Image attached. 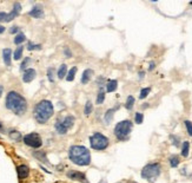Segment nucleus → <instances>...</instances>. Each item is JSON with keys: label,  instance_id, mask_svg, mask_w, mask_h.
<instances>
[{"label": "nucleus", "instance_id": "1", "mask_svg": "<svg viewBox=\"0 0 192 183\" xmlns=\"http://www.w3.org/2000/svg\"><path fill=\"white\" fill-rule=\"evenodd\" d=\"M6 108L15 115H22L27 110V102L18 92L11 91L6 97Z\"/></svg>", "mask_w": 192, "mask_h": 183}, {"label": "nucleus", "instance_id": "2", "mask_svg": "<svg viewBox=\"0 0 192 183\" xmlns=\"http://www.w3.org/2000/svg\"><path fill=\"white\" fill-rule=\"evenodd\" d=\"M68 157L77 165H88L91 163V154L85 147L73 145L68 150Z\"/></svg>", "mask_w": 192, "mask_h": 183}, {"label": "nucleus", "instance_id": "3", "mask_svg": "<svg viewBox=\"0 0 192 183\" xmlns=\"http://www.w3.org/2000/svg\"><path fill=\"white\" fill-rule=\"evenodd\" d=\"M52 115L53 105L50 100H41L37 104L35 109H34V118L40 124L46 123L47 121L52 117Z\"/></svg>", "mask_w": 192, "mask_h": 183}, {"label": "nucleus", "instance_id": "4", "mask_svg": "<svg viewBox=\"0 0 192 183\" xmlns=\"http://www.w3.org/2000/svg\"><path fill=\"white\" fill-rule=\"evenodd\" d=\"M161 172V167L159 163H150L145 165L141 170V177L145 178L150 182L156 181V178L160 175Z\"/></svg>", "mask_w": 192, "mask_h": 183}, {"label": "nucleus", "instance_id": "5", "mask_svg": "<svg viewBox=\"0 0 192 183\" xmlns=\"http://www.w3.org/2000/svg\"><path fill=\"white\" fill-rule=\"evenodd\" d=\"M132 130V122L130 121H121L114 128V135L120 141H125L129 137L130 132Z\"/></svg>", "mask_w": 192, "mask_h": 183}, {"label": "nucleus", "instance_id": "6", "mask_svg": "<svg viewBox=\"0 0 192 183\" xmlns=\"http://www.w3.org/2000/svg\"><path fill=\"white\" fill-rule=\"evenodd\" d=\"M90 144L94 150H104L108 147V138L100 132H96L90 137Z\"/></svg>", "mask_w": 192, "mask_h": 183}, {"label": "nucleus", "instance_id": "7", "mask_svg": "<svg viewBox=\"0 0 192 183\" xmlns=\"http://www.w3.org/2000/svg\"><path fill=\"white\" fill-rule=\"evenodd\" d=\"M73 123H74V117L72 116H67L65 117L63 121H58L57 123H55V129L57 131L61 134V135H65L67 132L68 129H71L73 126Z\"/></svg>", "mask_w": 192, "mask_h": 183}, {"label": "nucleus", "instance_id": "8", "mask_svg": "<svg viewBox=\"0 0 192 183\" xmlns=\"http://www.w3.org/2000/svg\"><path fill=\"white\" fill-rule=\"evenodd\" d=\"M24 143L28 147H32V148H39L43 144V141H41V137L38 134L32 132V134H28L24 137Z\"/></svg>", "mask_w": 192, "mask_h": 183}, {"label": "nucleus", "instance_id": "9", "mask_svg": "<svg viewBox=\"0 0 192 183\" xmlns=\"http://www.w3.org/2000/svg\"><path fill=\"white\" fill-rule=\"evenodd\" d=\"M67 177L71 178V180H74V181H79V182H83V183H88L86 181V176H85L83 172H80V171L71 170V171L67 172Z\"/></svg>", "mask_w": 192, "mask_h": 183}, {"label": "nucleus", "instance_id": "10", "mask_svg": "<svg viewBox=\"0 0 192 183\" xmlns=\"http://www.w3.org/2000/svg\"><path fill=\"white\" fill-rule=\"evenodd\" d=\"M17 172H18V177H19L20 180H22V178H26V177L28 176L30 169H28L27 165L21 164V165H19V167L17 168Z\"/></svg>", "mask_w": 192, "mask_h": 183}, {"label": "nucleus", "instance_id": "11", "mask_svg": "<svg viewBox=\"0 0 192 183\" xmlns=\"http://www.w3.org/2000/svg\"><path fill=\"white\" fill-rule=\"evenodd\" d=\"M35 71H34L33 69H27L25 70L24 72V76H22V80L25 82V83H30V82H32L34 78H35Z\"/></svg>", "mask_w": 192, "mask_h": 183}, {"label": "nucleus", "instance_id": "12", "mask_svg": "<svg viewBox=\"0 0 192 183\" xmlns=\"http://www.w3.org/2000/svg\"><path fill=\"white\" fill-rule=\"evenodd\" d=\"M20 10H21V6H20V4H14V7H13V11L11 12L10 14H7V19L6 21H11L12 19H14L18 14L20 13Z\"/></svg>", "mask_w": 192, "mask_h": 183}, {"label": "nucleus", "instance_id": "13", "mask_svg": "<svg viewBox=\"0 0 192 183\" xmlns=\"http://www.w3.org/2000/svg\"><path fill=\"white\" fill-rule=\"evenodd\" d=\"M30 15L33 17V18H41L44 15V11L40 6H34L32 8V11L30 12Z\"/></svg>", "mask_w": 192, "mask_h": 183}, {"label": "nucleus", "instance_id": "14", "mask_svg": "<svg viewBox=\"0 0 192 183\" xmlns=\"http://www.w3.org/2000/svg\"><path fill=\"white\" fill-rule=\"evenodd\" d=\"M117 87H118V82H117L116 79H111V80H108L107 84H106V91L113 92L117 90Z\"/></svg>", "mask_w": 192, "mask_h": 183}, {"label": "nucleus", "instance_id": "15", "mask_svg": "<svg viewBox=\"0 0 192 183\" xmlns=\"http://www.w3.org/2000/svg\"><path fill=\"white\" fill-rule=\"evenodd\" d=\"M11 56H12V51L10 49H5L2 51V58H4V63L7 66L11 65Z\"/></svg>", "mask_w": 192, "mask_h": 183}, {"label": "nucleus", "instance_id": "16", "mask_svg": "<svg viewBox=\"0 0 192 183\" xmlns=\"http://www.w3.org/2000/svg\"><path fill=\"white\" fill-rule=\"evenodd\" d=\"M92 74H93L92 70H90V69L85 70V71L83 72V76H81V83H83V84H87V83L90 82L91 77H92Z\"/></svg>", "mask_w": 192, "mask_h": 183}, {"label": "nucleus", "instance_id": "17", "mask_svg": "<svg viewBox=\"0 0 192 183\" xmlns=\"http://www.w3.org/2000/svg\"><path fill=\"white\" fill-rule=\"evenodd\" d=\"M66 72H67V66L65 65V64H63V65L59 67V70H58V78L63 79L66 76Z\"/></svg>", "mask_w": 192, "mask_h": 183}, {"label": "nucleus", "instance_id": "18", "mask_svg": "<svg viewBox=\"0 0 192 183\" xmlns=\"http://www.w3.org/2000/svg\"><path fill=\"white\" fill-rule=\"evenodd\" d=\"M189 151H190V143L189 142H184L183 143V148H182V156L187 157L189 156Z\"/></svg>", "mask_w": 192, "mask_h": 183}, {"label": "nucleus", "instance_id": "19", "mask_svg": "<svg viewBox=\"0 0 192 183\" xmlns=\"http://www.w3.org/2000/svg\"><path fill=\"white\" fill-rule=\"evenodd\" d=\"M116 110H117V108H113V109L107 110V112H106V115H105V122H106V123H110V122L112 121L113 113H114V111H116Z\"/></svg>", "mask_w": 192, "mask_h": 183}, {"label": "nucleus", "instance_id": "20", "mask_svg": "<svg viewBox=\"0 0 192 183\" xmlns=\"http://www.w3.org/2000/svg\"><path fill=\"white\" fill-rule=\"evenodd\" d=\"M169 161H170V165H171L172 168H176V167H178V165H179V162H180V161H179V157L176 156V155H173V156L170 157V160H169Z\"/></svg>", "mask_w": 192, "mask_h": 183}, {"label": "nucleus", "instance_id": "21", "mask_svg": "<svg viewBox=\"0 0 192 183\" xmlns=\"http://www.w3.org/2000/svg\"><path fill=\"white\" fill-rule=\"evenodd\" d=\"M10 137L12 138L13 141H15V142H19L20 139H21V134H20L19 131H11L10 132Z\"/></svg>", "mask_w": 192, "mask_h": 183}, {"label": "nucleus", "instance_id": "22", "mask_svg": "<svg viewBox=\"0 0 192 183\" xmlns=\"http://www.w3.org/2000/svg\"><path fill=\"white\" fill-rule=\"evenodd\" d=\"M22 51H24V47L22 46H19L15 51H14V54H13V57L15 60H19L21 57H22Z\"/></svg>", "mask_w": 192, "mask_h": 183}, {"label": "nucleus", "instance_id": "23", "mask_svg": "<svg viewBox=\"0 0 192 183\" xmlns=\"http://www.w3.org/2000/svg\"><path fill=\"white\" fill-rule=\"evenodd\" d=\"M76 72H77V67H72V69L70 70V72H68V74H67V77H66L67 82H72L73 79H74V77H76Z\"/></svg>", "mask_w": 192, "mask_h": 183}, {"label": "nucleus", "instance_id": "24", "mask_svg": "<svg viewBox=\"0 0 192 183\" xmlns=\"http://www.w3.org/2000/svg\"><path fill=\"white\" fill-rule=\"evenodd\" d=\"M133 105H134V98H133V96H129L127 100H126V109L127 110H132Z\"/></svg>", "mask_w": 192, "mask_h": 183}, {"label": "nucleus", "instance_id": "25", "mask_svg": "<svg viewBox=\"0 0 192 183\" xmlns=\"http://www.w3.org/2000/svg\"><path fill=\"white\" fill-rule=\"evenodd\" d=\"M33 155L37 157V158H39L40 161H43V162H46V163H47V158H46V156H45V154H44V152H41V151H35Z\"/></svg>", "mask_w": 192, "mask_h": 183}, {"label": "nucleus", "instance_id": "26", "mask_svg": "<svg viewBox=\"0 0 192 183\" xmlns=\"http://www.w3.org/2000/svg\"><path fill=\"white\" fill-rule=\"evenodd\" d=\"M24 40H25V34L19 33V34H18V36H15V38H14V44L19 45V44H21Z\"/></svg>", "mask_w": 192, "mask_h": 183}, {"label": "nucleus", "instance_id": "27", "mask_svg": "<svg viewBox=\"0 0 192 183\" xmlns=\"http://www.w3.org/2000/svg\"><path fill=\"white\" fill-rule=\"evenodd\" d=\"M150 91H151V89H150V87H144V89H141V91H140L139 98L140 99L146 98V97H147V95L150 93Z\"/></svg>", "mask_w": 192, "mask_h": 183}, {"label": "nucleus", "instance_id": "28", "mask_svg": "<svg viewBox=\"0 0 192 183\" xmlns=\"http://www.w3.org/2000/svg\"><path fill=\"white\" fill-rule=\"evenodd\" d=\"M92 109H93V106H92V103L88 100L86 104H85V110H84V112H85V115L86 116H88L91 112H92Z\"/></svg>", "mask_w": 192, "mask_h": 183}, {"label": "nucleus", "instance_id": "29", "mask_svg": "<svg viewBox=\"0 0 192 183\" xmlns=\"http://www.w3.org/2000/svg\"><path fill=\"white\" fill-rule=\"evenodd\" d=\"M134 121H136V123L141 124L143 121H144V115H143L141 112H137V113H136V117H134Z\"/></svg>", "mask_w": 192, "mask_h": 183}, {"label": "nucleus", "instance_id": "30", "mask_svg": "<svg viewBox=\"0 0 192 183\" xmlns=\"http://www.w3.org/2000/svg\"><path fill=\"white\" fill-rule=\"evenodd\" d=\"M104 99H105V93L104 92H99L98 93V97H97V104H103V102H104Z\"/></svg>", "mask_w": 192, "mask_h": 183}, {"label": "nucleus", "instance_id": "31", "mask_svg": "<svg viewBox=\"0 0 192 183\" xmlns=\"http://www.w3.org/2000/svg\"><path fill=\"white\" fill-rule=\"evenodd\" d=\"M184 123H185V126H186V130H187V134H189L190 136H192V123L190 122V121H185Z\"/></svg>", "mask_w": 192, "mask_h": 183}, {"label": "nucleus", "instance_id": "32", "mask_svg": "<svg viewBox=\"0 0 192 183\" xmlns=\"http://www.w3.org/2000/svg\"><path fill=\"white\" fill-rule=\"evenodd\" d=\"M47 76H48V80L50 82H54V78H53V69H48Z\"/></svg>", "mask_w": 192, "mask_h": 183}, {"label": "nucleus", "instance_id": "33", "mask_svg": "<svg viewBox=\"0 0 192 183\" xmlns=\"http://www.w3.org/2000/svg\"><path fill=\"white\" fill-rule=\"evenodd\" d=\"M30 62H31V59L26 58L25 60H24V62H22V64H21V66H20V69H21V70H24V69H25V67L27 66V63H30Z\"/></svg>", "mask_w": 192, "mask_h": 183}, {"label": "nucleus", "instance_id": "34", "mask_svg": "<svg viewBox=\"0 0 192 183\" xmlns=\"http://www.w3.org/2000/svg\"><path fill=\"white\" fill-rule=\"evenodd\" d=\"M27 47H28V50L31 51V50H34V49H40L41 46L40 45H33L32 43H28V46H27Z\"/></svg>", "mask_w": 192, "mask_h": 183}, {"label": "nucleus", "instance_id": "35", "mask_svg": "<svg viewBox=\"0 0 192 183\" xmlns=\"http://www.w3.org/2000/svg\"><path fill=\"white\" fill-rule=\"evenodd\" d=\"M7 19V14L4 13V12H0V23L1 21H6Z\"/></svg>", "mask_w": 192, "mask_h": 183}, {"label": "nucleus", "instance_id": "36", "mask_svg": "<svg viewBox=\"0 0 192 183\" xmlns=\"http://www.w3.org/2000/svg\"><path fill=\"white\" fill-rule=\"evenodd\" d=\"M18 30H19L18 27H17V26H14V27H12V28L10 30V32H11V33H15V32H18Z\"/></svg>", "mask_w": 192, "mask_h": 183}, {"label": "nucleus", "instance_id": "37", "mask_svg": "<svg viewBox=\"0 0 192 183\" xmlns=\"http://www.w3.org/2000/svg\"><path fill=\"white\" fill-rule=\"evenodd\" d=\"M154 65H156V64H154V63H150V67H149V70H150V71H151V70H153V69H154Z\"/></svg>", "mask_w": 192, "mask_h": 183}, {"label": "nucleus", "instance_id": "38", "mask_svg": "<svg viewBox=\"0 0 192 183\" xmlns=\"http://www.w3.org/2000/svg\"><path fill=\"white\" fill-rule=\"evenodd\" d=\"M65 53H66V56L67 57H71V52L67 50V49H65Z\"/></svg>", "mask_w": 192, "mask_h": 183}, {"label": "nucleus", "instance_id": "39", "mask_svg": "<svg viewBox=\"0 0 192 183\" xmlns=\"http://www.w3.org/2000/svg\"><path fill=\"white\" fill-rule=\"evenodd\" d=\"M4 31H5V27L1 26V25H0V34H1V33L4 32Z\"/></svg>", "mask_w": 192, "mask_h": 183}, {"label": "nucleus", "instance_id": "40", "mask_svg": "<svg viewBox=\"0 0 192 183\" xmlns=\"http://www.w3.org/2000/svg\"><path fill=\"white\" fill-rule=\"evenodd\" d=\"M2 90H4V89H2V86L0 85V97H1V95H2Z\"/></svg>", "mask_w": 192, "mask_h": 183}, {"label": "nucleus", "instance_id": "41", "mask_svg": "<svg viewBox=\"0 0 192 183\" xmlns=\"http://www.w3.org/2000/svg\"><path fill=\"white\" fill-rule=\"evenodd\" d=\"M1 129H2V125L0 124V130H1Z\"/></svg>", "mask_w": 192, "mask_h": 183}]
</instances>
